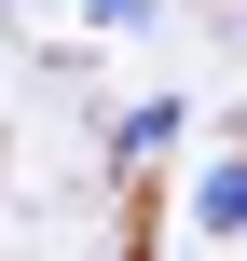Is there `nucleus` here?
Listing matches in <instances>:
<instances>
[{
    "label": "nucleus",
    "mask_w": 247,
    "mask_h": 261,
    "mask_svg": "<svg viewBox=\"0 0 247 261\" xmlns=\"http://www.w3.org/2000/svg\"><path fill=\"white\" fill-rule=\"evenodd\" d=\"M193 234H247V151H220L193 179Z\"/></svg>",
    "instance_id": "nucleus-1"
},
{
    "label": "nucleus",
    "mask_w": 247,
    "mask_h": 261,
    "mask_svg": "<svg viewBox=\"0 0 247 261\" xmlns=\"http://www.w3.org/2000/svg\"><path fill=\"white\" fill-rule=\"evenodd\" d=\"M165 138H179V110H165V96H151V110H124V138H110V165H124V179H138V165H151V151H165Z\"/></svg>",
    "instance_id": "nucleus-2"
},
{
    "label": "nucleus",
    "mask_w": 247,
    "mask_h": 261,
    "mask_svg": "<svg viewBox=\"0 0 247 261\" xmlns=\"http://www.w3.org/2000/svg\"><path fill=\"white\" fill-rule=\"evenodd\" d=\"M96 14H110V28H138V14H165V0H96Z\"/></svg>",
    "instance_id": "nucleus-3"
}]
</instances>
